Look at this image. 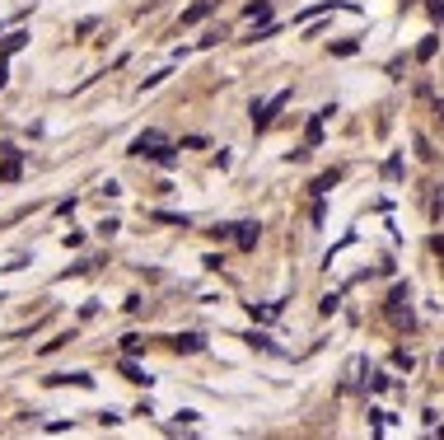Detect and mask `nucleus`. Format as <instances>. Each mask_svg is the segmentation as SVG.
Instances as JSON below:
<instances>
[{
	"label": "nucleus",
	"instance_id": "obj_1",
	"mask_svg": "<svg viewBox=\"0 0 444 440\" xmlns=\"http://www.w3.org/2000/svg\"><path fill=\"white\" fill-rule=\"evenodd\" d=\"M164 146H168V141H164V132H141V136L131 141V155H150V159H155Z\"/></svg>",
	"mask_w": 444,
	"mask_h": 440
},
{
	"label": "nucleus",
	"instance_id": "obj_2",
	"mask_svg": "<svg viewBox=\"0 0 444 440\" xmlns=\"http://www.w3.org/2000/svg\"><path fill=\"white\" fill-rule=\"evenodd\" d=\"M23 173V159H19V150L14 146H0V178L5 183H14Z\"/></svg>",
	"mask_w": 444,
	"mask_h": 440
},
{
	"label": "nucleus",
	"instance_id": "obj_3",
	"mask_svg": "<svg viewBox=\"0 0 444 440\" xmlns=\"http://www.w3.org/2000/svg\"><path fill=\"white\" fill-rule=\"evenodd\" d=\"M257 235H262V230H257L253 220H239V225H234V244H239V249H257Z\"/></svg>",
	"mask_w": 444,
	"mask_h": 440
},
{
	"label": "nucleus",
	"instance_id": "obj_4",
	"mask_svg": "<svg viewBox=\"0 0 444 440\" xmlns=\"http://www.w3.org/2000/svg\"><path fill=\"white\" fill-rule=\"evenodd\" d=\"M211 10H215V0H197L192 10H183V23H197V19H206Z\"/></svg>",
	"mask_w": 444,
	"mask_h": 440
},
{
	"label": "nucleus",
	"instance_id": "obj_5",
	"mask_svg": "<svg viewBox=\"0 0 444 440\" xmlns=\"http://www.w3.org/2000/svg\"><path fill=\"white\" fill-rule=\"evenodd\" d=\"M435 52H440V38H435V33H431V38H421V43H416V61H431Z\"/></svg>",
	"mask_w": 444,
	"mask_h": 440
},
{
	"label": "nucleus",
	"instance_id": "obj_6",
	"mask_svg": "<svg viewBox=\"0 0 444 440\" xmlns=\"http://www.w3.org/2000/svg\"><path fill=\"white\" fill-rule=\"evenodd\" d=\"M80 384V389H94V375H52V380H47V384Z\"/></svg>",
	"mask_w": 444,
	"mask_h": 440
},
{
	"label": "nucleus",
	"instance_id": "obj_7",
	"mask_svg": "<svg viewBox=\"0 0 444 440\" xmlns=\"http://www.w3.org/2000/svg\"><path fill=\"white\" fill-rule=\"evenodd\" d=\"M173 347L178 351H201V347H206V338H201V333H188V338H178Z\"/></svg>",
	"mask_w": 444,
	"mask_h": 440
},
{
	"label": "nucleus",
	"instance_id": "obj_8",
	"mask_svg": "<svg viewBox=\"0 0 444 440\" xmlns=\"http://www.w3.org/2000/svg\"><path fill=\"white\" fill-rule=\"evenodd\" d=\"M244 14H248V19H262V23H266V19H271V0H257V5H248Z\"/></svg>",
	"mask_w": 444,
	"mask_h": 440
},
{
	"label": "nucleus",
	"instance_id": "obj_9",
	"mask_svg": "<svg viewBox=\"0 0 444 440\" xmlns=\"http://www.w3.org/2000/svg\"><path fill=\"white\" fill-rule=\"evenodd\" d=\"M337 183H342V173L332 169V173H323V178H313V192H332Z\"/></svg>",
	"mask_w": 444,
	"mask_h": 440
},
{
	"label": "nucleus",
	"instance_id": "obj_10",
	"mask_svg": "<svg viewBox=\"0 0 444 440\" xmlns=\"http://www.w3.org/2000/svg\"><path fill=\"white\" fill-rule=\"evenodd\" d=\"M431 14H435V19H444V0H431Z\"/></svg>",
	"mask_w": 444,
	"mask_h": 440
}]
</instances>
